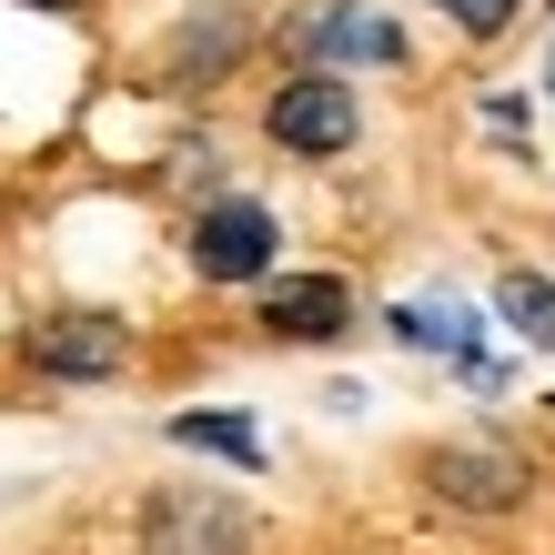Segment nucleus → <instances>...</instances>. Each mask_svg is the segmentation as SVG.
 <instances>
[{
    "label": "nucleus",
    "mask_w": 555,
    "mask_h": 555,
    "mask_svg": "<svg viewBox=\"0 0 555 555\" xmlns=\"http://www.w3.org/2000/svg\"><path fill=\"white\" fill-rule=\"evenodd\" d=\"M495 313H505L526 344H545V353H555V273H526V263L495 273Z\"/></svg>",
    "instance_id": "9"
},
{
    "label": "nucleus",
    "mask_w": 555,
    "mask_h": 555,
    "mask_svg": "<svg viewBox=\"0 0 555 555\" xmlns=\"http://www.w3.org/2000/svg\"><path fill=\"white\" fill-rule=\"evenodd\" d=\"M424 485H435V505H454V515H515L535 495V454L505 444V435H465V444L424 454Z\"/></svg>",
    "instance_id": "1"
},
{
    "label": "nucleus",
    "mask_w": 555,
    "mask_h": 555,
    "mask_svg": "<svg viewBox=\"0 0 555 555\" xmlns=\"http://www.w3.org/2000/svg\"><path fill=\"white\" fill-rule=\"evenodd\" d=\"M273 253H283V233H273V212L263 203H203V222H192V273L203 283H253V273H273Z\"/></svg>",
    "instance_id": "5"
},
{
    "label": "nucleus",
    "mask_w": 555,
    "mask_h": 555,
    "mask_svg": "<svg viewBox=\"0 0 555 555\" xmlns=\"http://www.w3.org/2000/svg\"><path fill=\"white\" fill-rule=\"evenodd\" d=\"M30 11H72V0H30Z\"/></svg>",
    "instance_id": "12"
},
{
    "label": "nucleus",
    "mask_w": 555,
    "mask_h": 555,
    "mask_svg": "<svg viewBox=\"0 0 555 555\" xmlns=\"http://www.w3.org/2000/svg\"><path fill=\"white\" fill-rule=\"evenodd\" d=\"M353 323V293L334 273H293V283H263V334L283 344H334Z\"/></svg>",
    "instance_id": "8"
},
{
    "label": "nucleus",
    "mask_w": 555,
    "mask_h": 555,
    "mask_svg": "<svg viewBox=\"0 0 555 555\" xmlns=\"http://www.w3.org/2000/svg\"><path fill=\"white\" fill-rule=\"evenodd\" d=\"M172 444L222 454V465H263V435H253V414H172Z\"/></svg>",
    "instance_id": "10"
},
{
    "label": "nucleus",
    "mask_w": 555,
    "mask_h": 555,
    "mask_svg": "<svg viewBox=\"0 0 555 555\" xmlns=\"http://www.w3.org/2000/svg\"><path fill=\"white\" fill-rule=\"evenodd\" d=\"M253 51V21L243 11H192L182 30H172V51H162V81H182V91H212L233 61Z\"/></svg>",
    "instance_id": "7"
},
{
    "label": "nucleus",
    "mask_w": 555,
    "mask_h": 555,
    "mask_svg": "<svg viewBox=\"0 0 555 555\" xmlns=\"http://www.w3.org/2000/svg\"><path fill=\"white\" fill-rule=\"evenodd\" d=\"M21 364L30 374H51V384H102L132 364V323L121 313H41V323H21Z\"/></svg>",
    "instance_id": "2"
},
{
    "label": "nucleus",
    "mask_w": 555,
    "mask_h": 555,
    "mask_svg": "<svg viewBox=\"0 0 555 555\" xmlns=\"http://www.w3.org/2000/svg\"><path fill=\"white\" fill-rule=\"evenodd\" d=\"M293 61L304 72H344V61H404V30L384 11H353V0H334V11L293 21Z\"/></svg>",
    "instance_id": "6"
},
{
    "label": "nucleus",
    "mask_w": 555,
    "mask_h": 555,
    "mask_svg": "<svg viewBox=\"0 0 555 555\" xmlns=\"http://www.w3.org/2000/svg\"><path fill=\"white\" fill-rule=\"evenodd\" d=\"M545 91H555V61H545Z\"/></svg>",
    "instance_id": "13"
},
{
    "label": "nucleus",
    "mask_w": 555,
    "mask_h": 555,
    "mask_svg": "<svg viewBox=\"0 0 555 555\" xmlns=\"http://www.w3.org/2000/svg\"><path fill=\"white\" fill-rule=\"evenodd\" d=\"M142 555H253V515L212 485H162L142 505Z\"/></svg>",
    "instance_id": "3"
},
{
    "label": "nucleus",
    "mask_w": 555,
    "mask_h": 555,
    "mask_svg": "<svg viewBox=\"0 0 555 555\" xmlns=\"http://www.w3.org/2000/svg\"><path fill=\"white\" fill-rule=\"evenodd\" d=\"M263 132L293 152V162H334L353 132H364V112H353V91L344 72H293L273 102H263Z\"/></svg>",
    "instance_id": "4"
},
{
    "label": "nucleus",
    "mask_w": 555,
    "mask_h": 555,
    "mask_svg": "<svg viewBox=\"0 0 555 555\" xmlns=\"http://www.w3.org/2000/svg\"><path fill=\"white\" fill-rule=\"evenodd\" d=\"M435 11H444L454 30H475V41H495V30H505L515 11H526V0H435Z\"/></svg>",
    "instance_id": "11"
}]
</instances>
